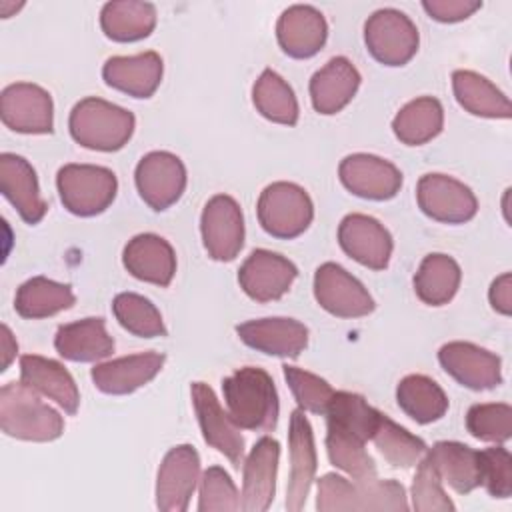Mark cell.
Wrapping results in <instances>:
<instances>
[{"mask_svg": "<svg viewBox=\"0 0 512 512\" xmlns=\"http://www.w3.org/2000/svg\"><path fill=\"white\" fill-rule=\"evenodd\" d=\"M408 508L406 490L396 480L378 476L348 480L334 472L318 480L316 510L320 512H406Z\"/></svg>", "mask_w": 512, "mask_h": 512, "instance_id": "obj_1", "label": "cell"}, {"mask_svg": "<svg viewBox=\"0 0 512 512\" xmlns=\"http://www.w3.org/2000/svg\"><path fill=\"white\" fill-rule=\"evenodd\" d=\"M222 394L232 420L252 432H270L278 422V392L272 376L258 366L238 368L222 380Z\"/></svg>", "mask_w": 512, "mask_h": 512, "instance_id": "obj_2", "label": "cell"}, {"mask_svg": "<svg viewBox=\"0 0 512 512\" xmlns=\"http://www.w3.org/2000/svg\"><path fill=\"white\" fill-rule=\"evenodd\" d=\"M0 428L18 440L52 442L62 436L64 420L20 380L0 388Z\"/></svg>", "mask_w": 512, "mask_h": 512, "instance_id": "obj_3", "label": "cell"}, {"mask_svg": "<svg viewBox=\"0 0 512 512\" xmlns=\"http://www.w3.org/2000/svg\"><path fill=\"white\" fill-rule=\"evenodd\" d=\"M136 118L130 110L108 100L88 96L70 112V136L84 148L98 152L120 150L134 134Z\"/></svg>", "mask_w": 512, "mask_h": 512, "instance_id": "obj_4", "label": "cell"}, {"mask_svg": "<svg viewBox=\"0 0 512 512\" xmlns=\"http://www.w3.org/2000/svg\"><path fill=\"white\" fill-rule=\"evenodd\" d=\"M56 188L64 208L88 218L102 214L116 198L118 180L110 168L96 164H64L56 174Z\"/></svg>", "mask_w": 512, "mask_h": 512, "instance_id": "obj_5", "label": "cell"}, {"mask_svg": "<svg viewBox=\"0 0 512 512\" xmlns=\"http://www.w3.org/2000/svg\"><path fill=\"white\" fill-rule=\"evenodd\" d=\"M256 214L270 236L292 240L308 230L314 218V204L302 186L280 180L260 192Z\"/></svg>", "mask_w": 512, "mask_h": 512, "instance_id": "obj_6", "label": "cell"}, {"mask_svg": "<svg viewBox=\"0 0 512 512\" xmlns=\"http://www.w3.org/2000/svg\"><path fill=\"white\" fill-rule=\"evenodd\" d=\"M364 44L372 58L384 66L408 64L420 44L416 24L396 8L372 12L364 24Z\"/></svg>", "mask_w": 512, "mask_h": 512, "instance_id": "obj_7", "label": "cell"}, {"mask_svg": "<svg viewBox=\"0 0 512 512\" xmlns=\"http://www.w3.org/2000/svg\"><path fill=\"white\" fill-rule=\"evenodd\" d=\"M140 198L156 212L176 204L184 194L188 176L184 162L166 150H154L140 158L134 170Z\"/></svg>", "mask_w": 512, "mask_h": 512, "instance_id": "obj_8", "label": "cell"}, {"mask_svg": "<svg viewBox=\"0 0 512 512\" xmlns=\"http://www.w3.org/2000/svg\"><path fill=\"white\" fill-rule=\"evenodd\" d=\"M416 202L420 210L442 224H464L478 212L474 192L448 174H424L416 184Z\"/></svg>", "mask_w": 512, "mask_h": 512, "instance_id": "obj_9", "label": "cell"}, {"mask_svg": "<svg viewBox=\"0 0 512 512\" xmlns=\"http://www.w3.org/2000/svg\"><path fill=\"white\" fill-rule=\"evenodd\" d=\"M202 244L212 260L230 262L244 246V216L228 194L212 196L200 216Z\"/></svg>", "mask_w": 512, "mask_h": 512, "instance_id": "obj_10", "label": "cell"}, {"mask_svg": "<svg viewBox=\"0 0 512 512\" xmlns=\"http://www.w3.org/2000/svg\"><path fill=\"white\" fill-rule=\"evenodd\" d=\"M0 118L20 134H50L54 130L52 96L38 84L14 82L0 94Z\"/></svg>", "mask_w": 512, "mask_h": 512, "instance_id": "obj_11", "label": "cell"}, {"mask_svg": "<svg viewBox=\"0 0 512 512\" xmlns=\"http://www.w3.org/2000/svg\"><path fill=\"white\" fill-rule=\"evenodd\" d=\"M314 298L320 308L338 318H360L374 310V300L364 284L336 262L316 268Z\"/></svg>", "mask_w": 512, "mask_h": 512, "instance_id": "obj_12", "label": "cell"}, {"mask_svg": "<svg viewBox=\"0 0 512 512\" xmlns=\"http://www.w3.org/2000/svg\"><path fill=\"white\" fill-rule=\"evenodd\" d=\"M200 480V456L194 446L180 444L166 452L156 476V508L184 512Z\"/></svg>", "mask_w": 512, "mask_h": 512, "instance_id": "obj_13", "label": "cell"}, {"mask_svg": "<svg viewBox=\"0 0 512 512\" xmlns=\"http://www.w3.org/2000/svg\"><path fill=\"white\" fill-rule=\"evenodd\" d=\"M190 394L204 440L224 454L234 468H240L244 462V438L240 434V426L228 412H224L208 384L194 382Z\"/></svg>", "mask_w": 512, "mask_h": 512, "instance_id": "obj_14", "label": "cell"}, {"mask_svg": "<svg viewBox=\"0 0 512 512\" xmlns=\"http://www.w3.org/2000/svg\"><path fill=\"white\" fill-rule=\"evenodd\" d=\"M340 182L348 192L366 200H390L402 188V172L374 154H350L338 166Z\"/></svg>", "mask_w": 512, "mask_h": 512, "instance_id": "obj_15", "label": "cell"}, {"mask_svg": "<svg viewBox=\"0 0 512 512\" xmlns=\"http://www.w3.org/2000/svg\"><path fill=\"white\" fill-rule=\"evenodd\" d=\"M298 276L294 262L272 250H252L238 270V284L256 302L282 298Z\"/></svg>", "mask_w": 512, "mask_h": 512, "instance_id": "obj_16", "label": "cell"}, {"mask_svg": "<svg viewBox=\"0 0 512 512\" xmlns=\"http://www.w3.org/2000/svg\"><path fill=\"white\" fill-rule=\"evenodd\" d=\"M438 362L446 374L470 390H490L502 382L500 358L472 342L444 344L438 350Z\"/></svg>", "mask_w": 512, "mask_h": 512, "instance_id": "obj_17", "label": "cell"}, {"mask_svg": "<svg viewBox=\"0 0 512 512\" xmlns=\"http://www.w3.org/2000/svg\"><path fill=\"white\" fill-rule=\"evenodd\" d=\"M280 460L278 440L260 438L242 462V498L240 510L264 512L270 508L276 494V474Z\"/></svg>", "mask_w": 512, "mask_h": 512, "instance_id": "obj_18", "label": "cell"}, {"mask_svg": "<svg viewBox=\"0 0 512 512\" xmlns=\"http://www.w3.org/2000/svg\"><path fill=\"white\" fill-rule=\"evenodd\" d=\"M340 248L358 264L370 270H384L392 256V236L368 214H348L338 226Z\"/></svg>", "mask_w": 512, "mask_h": 512, "instance_id": "obj_19", "label": "cell"}, {"mask_svg": "<svg viewBox=\"0 0 512 512\" xmlns=\"http://www.w3.org/2000/svg\"><path fill=\"white\" fill-rule=\"evenodd\" d=\"M288 450H290V478L286 488V510L298 512L306 504L308 492L316 476V448L314 434L304 410L290 414L288 428Z\"/></svg>", "mask_w": 512, "mask_h": 512, "instance_id": "obj_20", "label": "cell"}, {"mask_svg": "<svg viewBox=\"0 0 512 512\" xmlns=\"http://www.w3.org/2000/svg\"><path fill=\"white\" fill-rule=\"evenodd\" d=\"M276 38L284 54L290 58H312L320 52L328 38L324 14L310 4L288 6L276 22Z\"/></svg>", "mask_w": 512, "mask_h": 512, "instance_id": "obj_21", "label": "cell"}, {"mask_svg": "<svg viewBox=\"0 0 512 512\" xmlns=\"http://www.w3.org/2000/svg\"><path fill=\"white\" fill-rule=\"evenodd\" d=\"M236 334L246 346L278 358H296L308 344V328L294 318L248 320Z\"/></svg>", "mask_w": 512, "mask_h": 512, "instance_id": "obj_22", "label": "cell"}, {"mask_svg": "<svg viewBox=\"0 0 512 512\" xmlns=\"http://www.w3.org/2000/svg\"><path fill=\"white\" fill-rule=\"evenodd\" d=\"M0 190L24 222L38 224L44 218L48 204L40 194L38 176L26 158L10 152L0 156Z\"/></svg>", "mask_w": 512, "mask_h": 512, "instance_id": "obj_23", "label": "cell"}, {"mask_svg": "<svg viewBox=\"0 0 512 512\" xmlns=\"http://www.w3.org/2000/svg\"><path fill=\"white\" fill-rule=\"evenodd\" d=\"M166 356L158 352L130 354L96 364L90 372L94 386L112 396L130 394L148 384L162 370Z\"/></svg>", "mask_w": 512, "mask_h": 512, "instance_id": "obj_24", "label": "cell"}, {"mask_svg": "<svg viewBox=\"0 0 512 512\" xmlns=\"http://www.w3.org/2000/svg\"><path fill=\"white\" fill-rule=\"evenodd\" d=\"M124 268L138 280L168 286L176 274V254L168 240L144 232L128 240L122 252Z\"/></svg>", "mask_w": 512, "mask_h": 512, "instance_id": "obj_25", "label": "cell"}, {"mask_svg": "<svg viewBox=\"0 0 512 512\" xmlns=\"http://www.w3.org/2000/svg\"><path fill=\"white\" fill-rule=\"evenodd\" d=\"M162 74V58L154 50L136 56H112L102 66L104 82L132 98H150L158 90Z\"/></svg>", "mask_w": 512, "mask_h": 512, "instance_id": "obj_26", "label": "cell"}, {"mask_svg": "<svg viewBox=\"0 0 512 512\" xmlns=\"http://www.w3.org/2000/svg\"><path fill=\"white\" fill-rule=\"evenodd\" d=\"M20 380L40 396L54 400L66 414H76L80 392L72 374L56 360L24 354L20 358Z\"/></svg>", "mask_w": 512, "mask_h": 512, "instance_id": "obj_27", "label": "cell"}, {"mask_svg": "<svg viewBox=\"0 0 512 512\" xmlns=\"http://www.w3.org/2000/svg\"><path fill=\"white\" fill-rule=\"evenodd\" d=\"M360 72L346 56L330 58L310 78V100L316 112L330 116L350 104L358 86Z\"/></svg>", "mask_w": 512, "mask_h": 512, "instance_id": "obj_28", "label": "cell"}, {"mask_svg": "<svg viewBox=\"0 0 512 512\" xmlns=\"http://www.w3.org/2000/svg\"><path fill=\"white\" fill-rule=\"evenodd\" d=\"M56 352L70 362H98L114 352V340L102 318L62 324L54 336Z\"/></svg>", "mask_w": 512, "mask_h": 512, "instance_id": "obj_29", "label": "cell"}, {"mask_svg": "<svg viewBox=\"0 0 512 512\" xmlns=\"http://www.w3.org/2000/svg\"><path fill=\"white\" fill-rule=\"evenodd\" d=\"M426 458L432 462L440 480L458 494H468L480 486L478 450L462 442L442 440L426 450Z\"/></svg>", "mask_w": 512, "mask_h": 512, "instance_id": "obj_30", "label": "cell"}, {"mask_svg": "<svg viewBox=\"0 0 512 512\" xmlns=\"http://www.w3.org/2000/svg\"><path fill=\"white\" fill-rule=\"evenodd\" d=\"M156 26V6L140 0H112L100 10V28L114 42H138Z\"/></svg>", "mask_w": 512, "mask_h": 512, "instance_id": "obj_31", "label": "cell"}, {"mask_svg": "<svg viewBox=\"0 0 512 512\" xmlns=\"http://www.w3.org/2000/svg\"><path fill=\"white\" fill-rule=\"evenodd\" d=\"M452 90L458 104L474 116H480V118L512 116V106L508 96L478 72L454 70Z\"/></svg>", "mask_w": 512, "mask_h": 512, "instance_id": "obj_32", "label": "cell"}, {"mask_svg": "<svg viewBox=\"0 0 512 512\" xmlns=\"http://www.w3.org/2000/svg\"><path fill=\"white\" fill-rule=\"evenodd\" d=\"M444 126V110L440 100L420 96L404 104L392 120L394 136L406 146H422L436 138Z\"/></svg>", "mask_w": 512, "mask_h": 512, "instance_id": "obj_33", "label": "cell"}, {"mask_svg": "<svg viewBox=\"0 0 512 512\" xmlns=\"http://www.w3.org/2000/svg\"><path fill=\"white\" fill-rule=\"evenodd\" d=\"M462 280V270L458 262L442 252L428 254L414 274V290L416 296L428 306H442L448 304Z\"/></svg>", "mask_w": 512, "mask_h": 512, "instance_id": "obj_34", "label": "cell"}, {"mask_svg": "<svg viewBox=\"0 0 512 512\" xmlns=\"http://www.w3.org/2000/svg\"><path fill=\"white\" fill-rule=\"evenodd\" d=\"M76 296L68 284L54 282L46 276H34L20 284L14 298V308L22 318L38 320L72 308Z\"/></svg>", "mask_w": 512, "mask_h": 512, "instance_id": "obj_35", "label": "cell"}, {"mask_svg": "<svg viewBox=\"0 0 512 512\" xmlns=\"http://www.w3.org/2000/svg\"><path fill=\"white\" fill-rule=\"evenodd\" d=\"M400 410L418 424L440 420L448 410L446 392L424 374H408L396 386Z\"/></svg>", "mask_w": 512, "mask_h": 512, "instance_id": "obj_36", "label": "cell"}, {"mask_svg": "<svg viewBox=\"0 0 512 512\" xmlns=\"http://www.w3.org/2000/svg\"><path fill=\"white\" fill-rule=\"evenodd\" d=\"M256 110L270 122L294 126L298 122V100L288 82L274 70L266 68L252 86Z\"/></svg>", "mask_w": 512, "mask_h": 512, "instance_id": "obj_37", "label": "cell"}, {"mask_svg": "<svg viewBox=\"0 0 512 512\" xmlns=\"http://www.w3.org/2000/svg\"><path fill=\"white\" fill-rule=\"evenodd\" d=\"M370 440L392 468H412L424 458L428 450L422 438L410 434L386 414L380 416Z\"/></svg>", "mask_w": 512, "mask_h": 512, "instance_id": "obj_38", "label": "cell"}, {"mask_svg": "<svg viewBox=\"0 0 512 512\" xmlns=\"http://www.w3.org/2000/svg\"><path fill=\"white\" fill-rule=\"evenodd\" d=\"M324 416H326V424L344 428L354 436H358L360 440L368 442L376 430V424L382 412L370 406L368 400L356 392L334 390V396Z\"/></svg>", "mask_w": 512, "mask_h": 512, "instance_id": "obj_39", "label": "cell"}, {"mask_svg": "<svg viewBox=\"0 0 512 512\" xmlns=\"http://www.w3.org/2000/svg\"><path fill=\"white\" fill-rule=\"evenodd\" d=\"M364 440L352 432L326 424V452L330 462L354 480L376 476V464L364 448Z\"/></svg>", "mask_w": 512, "mask_h": 512, "instance_id": "obj_40", "label": "cell"}, {"mask_svg": "<svg viewBox=\"0 0 512 512\" xmlns=\"http://www.w3.org/2000/svg\"><path fill=\"white\" fill-rule=\"evenodd\" d=\"M112 312L118 324L134 336L156 338L166 336L164 320L158 308L136 292H120L112 300Z\"/></svg>", "mask_w": 512, "mask_h": 512, "instance_id": "obj_41", "label": "cell"}, {"mask_svg": "<svg viewBox=\"0 0 512 512\" xmlns=\"http://www.w3.org/2000/svg\"><path fill=\"white\" fill-rule=\"evenodd\" d=\"M466 430L484 442L504 444L512 436V408L504 402L474 404L466 412Z\"/></svg>", "mask_w": 512, "mask_h": 512, "instance_id": "obj_42", "label": "cell"}, {"mask_svg": "<svg viewBox=\"0 0 512 512\" xmlns=\"http://www.w3.org/2000/svg\"><path fill=\"white\" fill-rule=\"evenodd\" d=\"M284 378H286L300 410L312 412V414H322V416L326 414L328 404L334 396V390L324 378H320L308 370H302L298 366H288V364L284 366Z\"/></svg>", "mask_w": 512, "mask_h": 512, "instance_id": "obj_43", "label": "cell"}, {"mask_svg": "<svg viewBox=\"0 0 512 512\" xmlns=\"http://www.w3.org/2000/svg\"><path fill=\"white\" fill-rule=\"evenodd\" d=\"M200 512H234L240 510V494L230 474L220 466H210L200 478Z\"/></svg>", "mask_w": 512, "mask_h": 512, "instance_id": "obj_44", "label": "cell"}, {"mask_svg": "<svg viewBox=\"0 0 512 512\" xmlns=\"http://www.w3.org/2000/svg\"><path fill=\"white\" fill-rule=\"evenodd\" d=\"M412 508L416 512H448L454 510V502L448 498V494L442 488V480L438 472L434 470L432 462L424 458L418 462L414 480H412Z\"/></svg>", "mask_w": 512, "mask_h": 512, "instance_id": "obj_45", "label": "cell"}, {"mask_svg": "<svg viewBox=\"0 0 512 512\" xmlns=\"http://www.w3.org/2000/svg\"><path fill=\"white\" fill-rule=\"evenodd\" d=\"M480 486L492 498H510L512 494V456L502 446L484 448L478 452Z\"/></svg>", "mask_w": 512, "mask_h": 512, "instance_id": "obj_46", "label": "cell"}, {"mask_svg": "<svg viewBox=\"0 0 512 512\" xmlns=\"http://www.w3.org/2000/svg\"><path fill=\"white\" fill-rule=\"evenodd\" d=\"M422 8L426 14L438 22L454 24L470 18L482 8L480 0H424Z\"/></svg>", "mask_w": 512, "mask_h": 512, "instance_id": "obj_47", "label": "cell"}, {"mask_svg": "<svg viewBox=\"0 0 512 512\" xmlns=\"http://www.w3.org/2000/svg\"><path fill=\"white\" fill-rule=\"evenodd\" d=\"M488 300L492 308L504 316L512 314V274L504 272L500 274L488 290Z\"/></svg>", "mask_w": 512, "mask_h": 512, "instance_id": "obj_48", "label": "cell"}, {"mask_svg": "<svg viewBox=\"0 0 512 512\" xmlns=\"http://www.w3.org/2000/svg\"><path fill=\"white\" fill-rule=\"evenodd\" d=\"M16 352H18V344L10 332V328L6 324H2V372L8 370L10 362L16 358Z\"/></svg>", "mask_w": 512, "mask_h": 512, "instance_id": "obj_49", "label": "cell"}, {"mask_svg": "<svg viewBox=\"0 0 512 512\" xmlns=\"http://www.w3.org/2000/svg\"><path fill=\"white\" fill-rule=\"evenodd\" d=\"M18 8H22V4H8L6 0H2L0 2V14H2V18H8L10 16V10H18Z\"/></svg>", "mask_w": 512, "mask_h": 512, "instance_id": "obj_50", "label": "cell"}]
</instances>
